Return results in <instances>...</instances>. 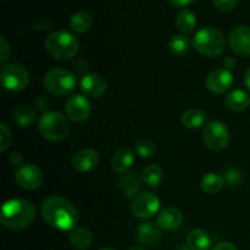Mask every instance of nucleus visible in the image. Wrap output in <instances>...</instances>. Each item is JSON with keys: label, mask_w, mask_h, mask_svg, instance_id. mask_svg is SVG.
Returning a JSON list of instances; mask_svg holds the SVG:
<instances>
[{"label": "nucleus", "mask_w": 250, "mask_h": 250, "mask_svg": "<svg viewBox=\"0 0 250 250\" xmlns=\"http://www.w3.org/2000/svg\"><path fill=\"white\" fill-rule=\"evenodd\" d=\"M36 112L27 105H20L14 110V120L20 127L26 128L36 121Z\"/></svg>", "instance_id": "cd10ccee"}, {"label": "nucleus", "mask_w": 250, "mask_h": 250, "mask_svg": "<svg viewBox=\"0 0 250 250\" xmlns=\"http://www.w3.org/2000/svg\"><path fill=\"white\" fill-rule=\"evenodd\" d=\"M163 170L156 164H150V165L146 166L142 172V180L150 188H158L163 182Z\"/></svg>", "instance_id": "b1692460"}, {"label": "nucleus", "mask_w": 250, "mask_h": 250, "mask_svg": "<svg viewBox=\"0 0 250 250\" xmlns=\"http://www.w3.org/2000/svg\"><path fill=\"white\" fill-rule=\"evenodd\" d=\"M119 188L127 199H134L141 190V180L134 173H126L119 178Z\"/></svg>", "instance_id": "aec40b11"}, {"label": "nucleus", "mask_w": 250, "mask_h": 250, "mask_svg": "<svg viewBox=\"0 0 250 250\" xmlns=\"http://www.w3.org/2000/svg\"><path fill=\"white\" fill-rule=\"evenodd\" d=\"M128 250H144V249L141 248V247H132V248H129Z\"/></svg>", "instance_id": "79ce46f5"}, {"label": "nucleus", "mask_w": 250, "mask_h": 250, "mask_svg": "<svg viewBox=\"0 0 250 250\" xmlns=\"http://www.w3.org/2000/svg\"><path fill=\"white\" fill-rule=\"evenodd\" d=\"M225 182L229 186V187H237L243 181V176L239 168L237 167H229L225 170Z\"/></svg>", "instance_id": "7c9ffc66"}, {"label": "nucleus", "mask_w": 250, "mask_h": 250, "mask_svg": "<svg viewBox=\"0 0 250 250\" xmlns=\"http://www.w3.org/2000/svg\"><path fill=\"white\" fill-rule=\"evenodd\" d=\"M211 250H238L234 244L229 243V242H222V243L216 244Z\"/></svg>", "instance_id": "c9c22d12"}, {"label": "nucleus", "mask_w": 250, "mask_h": 250, "mask_svg": "<svg viewBox=\"0 0 250 250\" xmlns=\"http://www.w3.org/2000/svg\"><path fill=\"white\" fill-rule=\"evenodd\" d=\"M99 250H116V249H114V248H102Z\"/></svg>", "instance_id": "c03bdc74"}, {"label": "nucleus", "mask_w": 250, "mask_h": 250, "mask_svg": "<svg viewBox=\"0 0 250 250\" xmlns=\"http://www.w3.org/2000/svg\"><path fill=\"white\" fill-rule=\"evenodd\" d=\"M136 151L141 158H151L156 153V146L150 139H141L136 143Z\"/></svg>", "instance_id": "c756f323"}, {"label": "nucleus", "mask_w": 250, "mask_h": 250, "mask_svg": "<svg viewBox=\"0 0 250 250\" xmlns=\"http://www.w3.org/2000/svg\"><path fill=\"white\" fill-rule=\"evenodd\" d=\"M92 26V17L85 11H77L71 16L70 28L77 33H84Z\"/></svg>", "instance_id": "c85d7f7f"}, {"label": "nucleus", "mask_w": 250, "mask_h": 250, "mask_svg": "<svg viewBox=\"0 0 250 250\" xmlns=\"http://www.w3.org/2000/svg\"><path fill=\"white\" fill-rule=\"evenodd\" d=\"M229 46L239 56L250 55V27L237 26L229 37Z\"/></svg>", "instance_id": "ddd939ff"}, {"label": "nucleus", "mask_w": 250, "mask_h": 250, "mask_svg": "<svg viewBox=\"0 0 250 250\" xmlns=\"http://www.w3.org/2000/svg\"><path fill=\"white\" fill-rule=\"evenodd\" d=\"M22 160H23V159H22V155L19 153H12L9 158L10 164L14 166H19V167L22 166Z\"/></svg>", "instance_id": "e433bc0d"}, {"label": "nucleus", "mask_w": 250, "mask_h": 250, "mask_svg": "<svg viewBox=\"0 0 250 250\" xmlns=\"http://www.w3.org/2000/svg\"><path fill=\"white\" fill-rule=\"evenodd\" d=\"M193 48L208 58H217L225 51L226 41L224 34L217 28L204 27L195 33L193 38Z\"/></svg>", "instance_id": "20e7f679"}, {"label": "nucleus", "mask_w": 250, "mask_h": 250, "mask_svg": "<svg viewBox=\"0 0 250 250\" xmlns=\"http://www.w3.org/2000/svg\"><path fill=\"white\" fill-rule=\"evenodd\" d=\"M190 49V41L185 34H176L168 42V50L173 56H185Z\"/></svg>", "instance_id": "bb28decb"}, {"label": "nucleus", "mask_w": 250, "mask_h": 250, "mask_svg": "<svg viewBox=\"0 0 250 250\" xmlns=\"http://www.w3.org/2000/svg\"><path fill=\"white\" fill-rule=\"evenodd\" d=\"M168 1H170L171 4L176 7H186V6H188V5L193 4L195 0H168Z\"/></svg>", "instance_id": "4c0bfd02"}, {"label": "nucleus", "mask_w": 250, "mask_h": 250, "mask_svg": "<svg viewBox=\"0 0 250 250\" xmlns=\"http://www.w3.org/2000/svg\"><path fill=\"white\" fill-rule=\"evenodd\" d=\"M183 214L176 208H166L156 217V224L160 229L173 231L182 225Z\"/></svg>", "instance_id": "f3484780"}, {"label": "nucleus", "mask_w": 250, "mask_h": 250, "mask_svg": "<svg viewBox=\"0 0 250 250\" xmlns=\"http://www.w3.org/2000/svg\"><path fill=\"white\" fill-rule=\"evenodd\" d=\"M70 243L75 249H88L93 243L92 232L85 227H76L70 233Z\"/></svg>", "instance_id": "4be33fe9"}, {"label": "nucleus", "mask_w": 250, "mask_h": 250, "mask_svg": "<svg viewBox=\"0 0 250 250\" xmlns=\"http://www.w3.org/2000/svg\"><path fill=\"white\" fill-rule=\"evenodd\" d=\"M134 163L133 151L128 146H121L115 151L112 156L111 165L115 172L127 173Z\"/></svg>", "instance_id": "a211bd4d"}, {"label": "nucleus", "mask_w": 250, "mask_h": 250, "mask_svg": "<svg viewBox=\"0 0 250 250\" xmlns=\"http://www.w3.org/2000/svg\"><path fill=\"white\" fill-rule=\"evenodd\" d=\"M244 83H246V87L248 88V90L250 92V67L247 70L246 76H244Z\"/></svg>", "instance_id": "a19ab883"}, {"label": "nucleus", "mask_w": 250, "mask_h": 250, "mask_svg": "<svg viewBox=\"0 0 250 250\" xmlns=\"http://www.w3.org/2000/svg\"><path fill=\"white\" fill-rule=\"evenodd\" d=\"M81 90L84 93L87 97L90 98H100L106 92V81L98 73H85L82 76L80 81Z\"/></svg>", "instance_id": "4468645a"}, {"label": "nucleus", "mask_w": 250, "mask_h": 250, "mask_svg": "<svg viewBox=\"0 0 250 250\" xmlns=\"http://www.w3.org/2000/svg\"><path fill=\"white\" fill-rule=\"evenodd\" d=\"M15 178H16L17 185L21 188L33 190L41 187L42 183H43L44 176L41 168L37 167L36 165L24 164V165L17 167Z\"/></svg>", "instance_id": "9d476101"}, {"label": "nucleus", "mask_w": 250, "mask_h": 250, "mask_svg": "<svg viewBox=\"0 0 250 250\" xmlns=\"http://www.w3.org/2000/svg\"><path fill=\"white\" fill-rule=\"evenodd\" d=\"M37 209L27 199H10L4 203L0 212L2 226L11 231H22L34 221Z\"/></svg>", "instance_id": "f03ea898"}, {"label": "nucleus", "mask_w": 250, "mask_h": 250, "mask_svg": "<svg viewBox=\"0 0 250 250\" xmlns=\"http://www.w3.org/2000/svg\"><path fill=\"white\" fill-rule=\"evenodd\" d=\"M215 7L222 11H229L233 10L238 5V0H211Z\"/></svg>", "instance_id": "473e14b6"}, {"label": "nucleus", "mask_w": 250, "mask_h": 250, "mask_svg": "<svg viewBox=\"0 0 250 250\" xmlns=\"http://www.w3.org/2000/svg\"><path fill=\"white\" fill-rule=\"evenodd\" d=\"M182 125L188 129H195L202 127L207 121V114L200 109H189L183 112Z\"/></svg>", "instance_id": "5701e85b"}, {"label": "nucleus", "mask_w": 250, "mask_h": 250, "mask_svg": "<svg viewBox=\"0 0 250 250\" xmlns=\"http://www.w3.org/2000/svg\"><path fill=\"white\" fill-rule=\"evenodd\" d=\"M0 44H1V48H0V50H1V59H0V62L4 63L5 61L7 60V56H9L10 54V48H9V44H7V42L5 41L4 37L0 38Z\"/></svg>", "instance_id": "f704fd0d"}, {"label": "nucleus", "mask_w": 250, "mask_h": 250, "mask_svg": "<svg viewBox=\"0 0 250 250\" xmlns=\"http://www.w3.org/2000/svg\"><path fill=\"white\" fill-rule=\"evenodd\" d=\"M46 53L55 60L67 61L77 54L80 42L75 34L66 31H58L51 33L45 41Z\"/></svg>", "instance_id": "7ed1b4c3"}, {"label": "nucleus", "mask_w": 250, "mask_h": 250, "mask_svg": "<svg viewBox=\"0 0 250 250\" xmlns=\"http://www.w3.org/2000/svg\"><path fill=\"white\" fill-rule=\"evenodd\" d=\"M176 26L182 33H192L197 27V17L190 10H182L176 17Z\"/></svg>", "instance_id": "a878e982"}, {"label": "nucleus", "mask_w": 250, "mask_h": 250, "mask_svg": "<svg viewBox=\"0 0 250 250\" xmlns=\"http://www.w3.org/2000/svg\"><path fill=\"white\" fill-rule=\"evenodd\" d=\"M203 141L211 150H224L229 143V128L221 121H210L203 129Z\"/></svg>", "instance_id": "0eeeda50"}, {"label": "nucleus", "mask_w": 250, "mask_h": 250, "mask_svg": "<svg viewBox=\"0 0 250 250\" xmlns=\"http://www.w3.org/2000/svg\"><path fill=\"white\" fill-rule=\"evenodd\" d=\"M29 81L28 71L20 63H9L1 71L2 85L10 92H20L27 87Z\"/></svg>", "instance_id": "6e6552de"}, {"label": "nucleus", "mask_w": 250, "mask_h": 250, "mask_svg": "<svg viewBox=\"0 0 250 250\" xmlns=\"http://www.w3.org/2000/svg\"><path fill=\"white\" fill-rule=\"evenodd\" d=\"M39 132L45 139L60 142L70 133V124L67 117L56 111L45 112L39 120Z\"/></svg>", "instance_id": "423d86ee"}, {"label": "nucleus", "mask_w": 250, "mask_h": 250, "mask_svg": "<svg viewBox=\"0 0 250 250\" xmlns=\"http://www.w3.org/2000/svg\"><path fill=\"white\" fill-rule=\"evenodd\" d=\"M44 221L58 231H72L78 222V212L72 203L59 195L46 198L41 205Z\"/></svg>", "instance_id": "f257e3e1"}, {"label": "nucleus", "mask_w": 250, "mask_h": 250, "mask_svg": "<svg viewBox=\"0 0 250 250\" xmlns=\"http://www.w3.org/2000/svg\"><path fill=\"white\" fill-rule=\"evenodd\" d=\"M0 138H1V144H0V151H5L11 142V132L9 127L5 124L0 125Z\"/></svg>", "instance_id": "2f4dec72"}, {"label": "nucleus", "mask_w": 250, "mask_h": 250, "mask_svg": "<svg viewBox=\"0 0 250 250\" xmlns=\"http://www.w3.org/2000/svg\"><path fill=\"white\" fill-rule=\"evenodd\" d=\"M186 244L189 250H209L211 246V239L207 232L195 229L188 233Z\"/></svg>", "instance_id": "412c9836"}, {"label": "nucleus", "mask_w": 250, "mask_h": 250, "mask_svg": "<svg viewBox=\"0 0 250 250\" xmlns=\"http://www.w3.org/2000/svg\"><path fill=\"white\" fill-rule=\"evenodd\" d=\"M34 28L36 29H42V31H45V29H49L51 26H53V22L50 20L45 19V17H41V19L37 20L34 22Z\"/></svg>", "instance_id": "72a5a7b5"}, {"label": "nucleus", "mask_w": 250, "mask_h": 250, "mask_svg": "<svg viewBox=\"0 0 250 250\" xmlns=\"http://www.w3.org/2000/svg\"><path fill=\"white\" fill-rule=\"evenodd\" d=\"M160 209V199L151 192H144L137 195L132 203V212L136 217L146 220L153 217Z\"/></svg>", "instance_id": "1a4fd4ad"}, {"label": "nucleus", "mask_w": 250, "mask_h": 250, "mask_svg": "<svg viewBox=\"0 0 250 250\" xmlns=\"http://www.w3.org/2000/svg\"><path fill=\"white\" fill-rule=\"evenodd\" d=\"M136 238L144 247H151L161 238L160 227L153 222H143L136 229Z\"/></svg>", "instance_id": "dca6fc26"}, {"label": "nucleus", "mask_w": 250, "mask_h": 250, "mask_svg": "<svg viewBox=\"0 0 250 250\" xmlns=\"http://www.w3.org/2000/svg\"><path fill=\"white\" fill-rule=\"evenodd\" d=\"M66 115L73 122L85 121L90 115V103L84 95L75 94L70 97L66 102Z\"/></svg>", "instance_id": "f8f14e48"}, {"label": "nucleus", "mask_w": 250, "mask_h": 250, "mask_svg": "<svg viewBox=\"0 0 250 250\" xmlns=\"http://www.w3.org/2000/svg\"><path fill=\"white\" fill-rule=\"evenodd\" d=\"M225 105L231 111L242 112L247 110L250 105V97L248 93L242 89H234L229 92L225 98Z\"/></svg>", "instance_id": "6ab92c4d"}, {"label": "nucleus", "mask_w": 250, "mask_h": 250, "mask_svg": "<svg viewBox=\"0 0 250 250\" xmlns=\"http://www.w3.org/2000/svg\"><path fill=\"white\" fill-rule=\"evenodd\" d=\"M225 185V178L224 176L219 175V173L209 172L202 178V182H200V186H202V189L204 190L208 194H216L220 190L222 189Z\"/></svg>", "instance_id": "393cba45"}, {"label": "nucleus", "mask_w": 250, "mask_h": 250, "mask_svg": "<svg viewBox=\"0 0 250 250\" xmlns=\"http://www.w3.org/2000/svg\"><path fill=\"white\" fill-rule=\"evenodd\" d=\"M233 84V76L229 68H215L208 75L205 85L214 94H224Z\"/></svg>", "instance_id": "9b49d317"}, {"label": "nucleus", "mask_w": 250, "mask_h": 250, "mask_svg": "<svg viewBox=\"0 0 250 250\" xmlns=\"http://www.w3.org/2000/svg\"><path fill=\"white\" fill-rule=\"evenodd\" d=\"M236 65H237V61L234 60L233 58H227L226 60H225V66H226V67L233 68L236 67Z\"/></svg>", "instance_id": "ea45409f"}, {"label": "nucleus", "mask_w": 250, "mask_h": 250, "mask_svg": "<svg viewBox=\"0 0 250 250\" xmlns=\"http://www.w3.org/2000/svg\"><path fill=\"white\" fill-rule=\"evenodd\" d=\"M37 106H38L41 110L46 109V106H49V100L46 99V98L41 97L38 100H37Z\"/></svg>", "instance_id": "58836bf2"}, {"label": "nucleus", "mask_w": 250, "mask_h": 250, "mask_svg": "<svg viewBox=\"0 0 250 250\" xmlns=\"http://www.w3.org/2000/svg\"><path fill=\"white\" fill-rule=\"evenodd\" d=\"M99 164V154L93 149H81L73 155L72 167L78 172H89Z\"/></svg>", "instance_id": "2eb2a0df"}, {"label": "nucleus", "mask_w": 250, "mask_h": 250, "mask_svg": "<svg viewBox=\"0 0 250 250\" xmlns=\"http://www.w3.org/2000/svg\"><path fill=\"white\" fill-rule=\"evenodd\" d=\"M180 250H189V249H188L187 247H185V246H181L180 247Z\"/></svg>", "instance_id": "37998d69"}, {"label": "nucleus", "mask_w": 250, "mask_h": 250, "mask_svg": "<svg viewBox=\"0 0 250 250\" xmlns=\"http://www.w3.org/2000/svg\"><path fill=\"white\" fill-rule=\"evenodd\" d=\"M77 84L75 73L62 67H53L44 76V87L50 94L65 97L73 92Z\"/></svg>", "instance_id": "39448f33"}]
</instances>
